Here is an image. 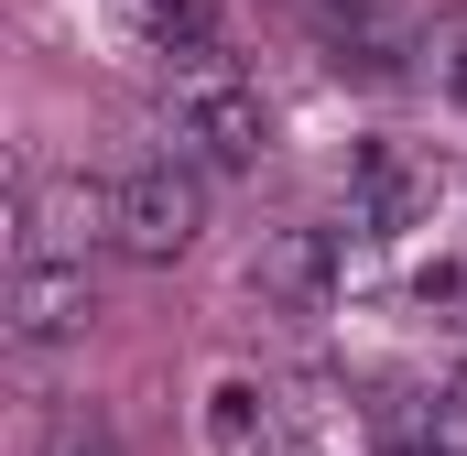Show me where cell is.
I'll list each match as a JSON object with an SVG mask.
<instances>
[{"label":"cell","mask_w":467,"mask_h":456,"mask_svg":"<svg viewBox=\"0 0 467 456\" xmlns=\"http://www.w3.org/2000/svg\"><path fill=\"white\" fill-rule=\"evenodd\" d=\"M435 88L467 109V11H457V22H435Z\"/></svg>","instance_id":"ba28073f"},{"label":"cell","mask_w":467,"mask_h":456,"mask_svg":"<svg viewBox=\"0 0 467 456\" xmlns=\"http://www.w3.org/2000/svg\"><path fill=\"white\" fill-rule=\"evenodd\" d=\"M435 196H446V152H424V141H369L348 163V207H358V228H380V239L424 228Z\"/></svg>","instance_id":"5b68a950"},{"label":"cell","mask_w":467,"mask_h":456,"mask_svg":"<svg viewBox=\"0 0 467 456\" xmlns=\"http://www.w3.org/2000/svg\"><path fill=\"white\" fill-rule=\"evenodd\" d=\"M174 141L207 174H250L272 152V98L239 77L229 55H196V66H174Z\"/></svg>","instance_id":"6da1fadb"},{"label":"cell","mask_w":467,"mask_h":456,"mask_svg":"<svg viewBox=\"0 0 467 456\" xmlns=\"http://www.w3.org/2000/svg\"><path fill=\"white\" fill-rule=\"evenodd\" d=\"M272 413H283V402H272L261 380H218V402H207V435H218L229 456H261V435H272Z\"/></svg>","instance_id":"52a82bcc"},{"label":"cell","mask_w":467,"mask_h":456,"mask_svg":"<svg viewBox=\"0 0 467 456\" xmlns=\"http://www.w3.org/2000/svg\"><path fill=\"white\" fill-rule=\"evenodd\" d=\"M77 456H109V446H77Z\"/></svg>","instance_id":"30bf717a"},{"label":"cell","mask_w":467,"mask_h":456,"mask_svg":"<svg viewBox=\"0 0 467 456\" xmlns=\"http://www.w3.org/2000/svg\"><path fill=\"white\" fill-rule=\"evenodd\" d=\"M109 239V174H22L11 185V261H88Z\"/></svg>","instance_id":"3957f363"},{"label":"cell","mask_w":467,"mask_h":456,"mask_svg":"<svg viewBox=\"0 0 467 456\" xmlns=\"http://www.w3.org/2000/svg\"><path fill=\"white\" fill-rule=\"evenodd\" d=\"M250 283H261L272 305H294V316L337 305V283H348V261H337V228H272V239L250 250Z\"/></svg>","instance_id":"8992f818"},{"label":"cell","mask_w":467,"mask_h":456,"mask_svg":"<svg viewBox=\"0 0 467 456\" xmlns=\"http://www.w3.org/2000/svg\"><path fill=\"white\" fill-rule=\"evenodd\" d=\"M327 11H369V0H327Z\"/></svg>","instance_id":"9c48e42d"},{"label":"cell","mask_w":467,"mask_h":456,"mask_svg":"<svg viewBox=\"0 0 467 456\" xmlns=\"http://www.w3.org/2000/svg\"><path fill=\"white\" fill-rule=\"evenodd\" d=\"M207 239V174L152 152V163H119L109 174V250L130 261H185Z\"/></svg>","instance_id":"7a4b0ae2"},{"label":"cell","mask_w":467,"mask_h":456,"mask_svg":"<svg viewBox=\"0 0 467 456\" xmlns=\"http://www.w3.org/2000/svg\"><path fill=\"white\" fill-rule=\"evenodd\" d=\"M0 326H11V347H22V358L88 337V326H99V283H88V261H11Z\"/></svg>","instance_id":"277c9868"}]
</instances>
